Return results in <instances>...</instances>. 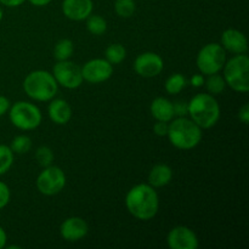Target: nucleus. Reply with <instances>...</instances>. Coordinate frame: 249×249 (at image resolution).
I'll list each match as a JSON object with an SVG mask.
<instances>
[{"instance_id": "1", "label": "nucleus", "mask_w": 249, "mask_h": 249, "mask_svg": "<svg viewBox=\"0 0 249 249\" xmlns=\"http://www.w3.org/2000/svg\"><path fill=\"white\" fill-rule=\"evenodd\" d=\"M129 213L139 220H150L157 214L160 199L151 185L140 184L134 186L125 197Z\"/></svg>"}, {"instance_id": "2", "label": "nucleus", "mask_w": 249, "mask_h": 249, "mask_svg": "<svg viewBox=\"0 0 249 249\" xmlns=\"http://www.w3.org/2000/svg\"><path fill=\"white\" fill-rule=\"evenodd\" d=\"M189 114L201 129H209L220 118V106L209 94H198L189 102Z\"/></svg>"}, {"instance_id": "3", "label": "nucleus", "mask_w": 249, "mask_h": 249, "mask_svg": "<svg viewBox=\"0 0 249 249\" xmlns=\"http://www.w3.org/2000/svg\"><path fill=\"white\" fill-rule=\"evenodd\" d=\"M168 138L173 146L180 150H191L202 140V130L192 119L179 117L168 128Z\"/></svg>"}, {"instance_id": "4", "label": "nucleus", "mask_w": 249, "mask_h": 249, "mask_svg": "<svg viewBox=\"0 0 249 249\" xmlns=\"http://www.w3.org/2000/svg\"><path fill=\"white\" fill-rule=\"evenodd\" d=\"M26 94L36 101H49L55 97L58 84L53 75L46 71H34L23 82Z\"/></svg>"}, {"instance_id": "5", "label": "nucleus", "mask_w": 249, "mask_h": 249, "mask_svg": "<svg viewBox=\"0 0 249 249\" xmlns=\"http://www.w3.org/2000/svg\"><path fill=\"white\" fill-rule=\"evenodd\" d=\"M224 79L225 83L238 92L249 91V57L246 53H237L225 63Z\"/></svg>"}, {"instance_id": "6", "label": "nucleus", "mask_w": 249, "mask_h": 249, "mask_svg": "<svg viewBox=\"0 0 249 249\" xmlns=\"http://www.w3.org/2000/svg\"><path fill=\"white\" fill-rule=\"evenodd\" d=\"M197 67L203 74H215L226 62L225 49L216 43L204 45L197 55Z\"/></svg>"}, {"instance_id": "7", "label": "nucleus", "mask_w": 249, "mask_h": 249, "mask_svg": "<svg viewBox=\"0 0 249 249\" xmlns=\"http://www.w3.org/2000/svg\"><path fill=\"white\" fill-rule=\"evenodd\" d=\"M10 121L21 130H32L41 123L40 109L29 102H16L10 109Z\"/></svg>"}, {"instance_id": "8", "label": "nucleus", "mask_w": 249, "mask_h": 249, "mask_svg": "<svg viewBox=\"0 0 249 249\" xmlns=\"http://www.w3.org/2000/svg\"><path fill=\"white\" fill-rule=\"evenodd\" d=\"M66 185V175L58 167L49 165L39 174L36 179V187L40 194L45 196H53L63 190Z\"/></svg>"}, {"instance_id": "9", "label": "nucleus", "mask_w": 249, "mask_h": 249, "mask_svg": "<svg viewBox=\"0 0 249 249\" xmlns=\"http://www.w3.org/2000/svg\"><path fill=\"white\" fill-rule=\"evenodd\" d=\"M53 75L57 84L67 89H75L83 83L82 68L71 61H58L53 70Z\"/></svg>"}, {"instance_id": "10", "label": "nucleus", "mask_w": 249, "mask_h": 249, "mask_svg": "<svg viewBox=\"0 0 249 249\" xmlns=\"http://www.w3.org/2000/svg\"><path fill=\"white\" fill-rule=\"evenodd\" d=\"M112 73H113V67L108 61L104 58H95L89 61L82 68L83 79L91 84L106 82L111 78Z\"/></svg>"}, {"instance_id": "11", "label": "nucleus", "mask_w": 249, "mask_h": 249, "mask_svg": "<svg viewBox=\"0 0 249 249\" xmlns=\"http://www.w3.org/2000/svg\"><path fill=\"white\" fill-rule=\"evenodd\" d=\"M163 60L155 53H143L138 56L134 63L135 72L143 78L157 77L163 71Z\"/></svg>"}, {"instance_id": "12", "label": "nucleus", "mask_w": 249, "mask_h": 249, "mask_svg": "<svg viewBox=\"0 0 249 249\" xmlns=\"http://www.w3.org/2000/svg\"><path fill=\"white\" fill-rule=\"evenodd\" d=\"M167 242L172 249H196L198 238L191 229L186 226H177L168 233Z\"/></svg>"}, {"instance_id": "13", "label": "nucleus", "mask_w": 249, "mask_h": 249, "mask_svg": "<svg viewBox=\"0 0 249 249\" xmlns=\"http://www.w3.org/2000/svg\"><path fill=\"white\" fill-rule=\"evenodd\" d=\"M88 231H89V226H88L87 221L82 218H78V216L68 218L67 220L61 224L60 228L61 236L70 242L82 240L83 237L87 236Z\"/></svg>"}, {"instance_id": "14", "label": "nucleus", "mask_w": 249, "mask_h": 249, "mask_svg": "<svg viewBox=\"0 0 249 249\" xmlns=\"http://www.w3.org/2000/svg\"><path fill=\"white\" fill-rule=\"evenodd\" d=\"M91 0H63L62 11L72 21H83L91 15Z\"/></svg>"}, {"instance_id": "15", "label": "nucleus", "mask_w": 249, "mask_h": 249, "mask_svg": "<svg viewBox=\"0 0 249 249\" xmlns=\"http://www.w3.org/2000/svg\"><path fill=\"white\" fill-rule=\"evenodd\" d=\"M221 44L225 50L233 53H246L248 50L247 38L237 29H226L221 36Z\"/></svg>"}, {"instance_id": "16", "label": "nucleus", "mask_w": 249, "mask_h": 249, "mask_svg": "<svg viewBox=\"0 0 249 249\" xmlns=\"http://www.w3.org/2000/svg\"><path fill=\"white\" fill-rule=\"evenodd\" d=\"M49 116L53 123L63 125L70 122L72 117V108L67 104V101L62 99H56L49 105Z\"/></svg>"}, {"instance_id": "17", "label": "nucleus", "mask_w": 249, "mask_h": 249, "mask_svg": "<svg viewBox=\"0 0 249 249\" xmlns=\"http://www.w3.org/2000/svg\"><path fill=\"white\" fill-rule=\"evenodd\" d=\"M151 113L157 121L168 123L174 117L173 104L164 97H157V99L153 100L152 105H151Z\"/></svg>"}, {"instance_id": "18", "label": "nucleus", "mask_w": 249, "mask_h": 249, "mask_svg": "<svg viewBox=\"0 0 249 249\" xmlns=\"http://www.w3.org/2000/svg\"><path fill=\"white\" fill-rule=\"evenodd\" d=\"M173 172L167 164H157L151 169L148 175V185L152 187H163L170 182Z\"/></svg>"}, {"instance_id": "19", "label": "nucleus", "mask_w": 249, "mask_h": 249, "mask_svg": "<svg viewBox=\"0 0 249 249\" xmlns=\"http://www.w3.org/2000/svg\"><path fill=\"white\" fill-rule=\"evenodd\" d=\"M74 46L70 39H61L53 49V56L57 61H66L72 56Z\"/></svg>"}, {"instance_id": "20", "label": "nucleus", "mask_w": 249, "mask_h": 249, "mask_svg": "<svg viewBox=\"0 0 249 249\" xmlns=\"http://www.w3.org/2000/svg\"><path fill=\"white\" fill-rule=\"evenodd\" d=\"M126 51L123 45L121 44H111L106 49V60L111 65H118L125 58Z\"/></svg>"}, {"instance_id": "21", "label": "nucleus", "mask_w": 249, "mask_h": 249, "mask_svg": "<svg viewBox=\"0 0 249 249\" xmlns=\"http://www.w3.org/2000/svg\"><path fill=\"white\" fill-rule=\"evenodd\" d=\"M88 31L94 36H102L107 29V22L99 15H90L87 22Z\"/></svg>"}, {"instance_id": "22", "label": "nucleus", "mask_w": 249, "mask_h": 249, "mask_svg": "<svg viewBox=\"0 0 249 249\" xmlns=\"http://www.w3.org/2000/svg\"><path fill=\"white\" fill-rule=\"evenodd\" d=\"M185 87H186V79L184 75L179 74V73L170 75L165 82V90L168 94H179Z\"/></svg>"}, {"instance_id": "23", "label": "nucleus", "mask_w": 249, "mask_h": 249, "mask_svg": "<svg viewBox=\"0 0 249 249\" xmlns=\"http://www.w3.org/2000/svg\"><path fill=\"white\" fill-rule=\"evenodd\" d=\"M14 163V152L6 145H0V175L5 174Z\"/></svg>"}, {"instance_id": "24", "label": "nucleus", "mask_w": 249, "mask_h": 249, "mask_svg": "<svg viewBox=\"0 0 249 249\" xmlns=\"http://www.w3.org/2000/svg\"><path fill=\"white\" fill-rule=\"evenodd\" d=\"M204 84H206L207 90L211 94H220V92L224 91V89L226 87L225 79L221 75L216 74V73L215 74L209 75V78L204 82Z\"/></svg>"}, {"instance_id": "25", "label": "nucleus", "mask_w": 249, "mask_h": 249, "mask_svg": "<svg viewBox=\"0 0 249 249\" xmlns=\"http://www.w3.org/2000/svg\"><path fill=\"white\" fill-rule=\"evenodd\" d=\"M114 10L118 16L128 18V17L133 16L135 12V2L134 0H116Z\"/></svg>"}, {"instance_id": "26", "label": "nucleus", "mask_w": 249, "mask_h": 249, "mask_svg": "<svg viewBox=\"0 0 249 249\" xmlns=\"http://www.w3.org/2000/svg\"><path fill=\"white\" fill-rule=\"evenodd\" d=\"M32 147V140L26 135H19L12 140L11 142V150L14 153H18V155H23V153L28 152Z\"/></svg>"}, {"instance_id": "27", "label": "nucleus", "mask_w": 249, "mask_h": 249, "mask_svg": "<svg viewBox=\"0 0 249 249\" xmlns=\"http://www.w3.org/2000/svg\"><path fill=\"white\" fill-rule=\"evenodd\" d=\"M36 158L39 162V164H40L41 167L45 168L51 165V163H53V151H51V148L46 147V146H41V147H39L38 150H36Z\"/></svg>"}, {"instance_id": "28", "label": "nucleus", "mask_w": 249, "mask_h": 249, "mask_svg": "<svg viewBox=\"0 0 249 249\" xmlns=\"http://www.w3.org/2000/svg\"><path fill=\"white\" fill-rule=\"evenodd\" d=\"M10 201V189L6 184L0 181V209L6 207Z\"/></svg>"}, {"instance_id": "29", "label": "nucleus", "mask_w": 249, "mask_h": 249, "mask_svg": "<svg viewBox=\"0 0 249 249\" xmlns=\"http://www.w3.org/2000/svg\"><path fill=\"white\" fill-rule=\"evenodd\" d=\"M173 109H174V116L185 117L189 114V104H186V102H177L175 105H173Z\"/></svg>"}, {"instance_id": "30", "label": "nucleus", "mask_w": 249, "mask_h": 249, "mask_svg": "<svg viewBox=\"0 0 249 249\" xmlns=\"http://www.w3.org/2000/svg\"><path fill=\"white\" fill-rule=\"evenodd\" d=\"M168 128H169V125L167 124V122L157 121V123L153 126V131H155L156 135L158 136H167Z\"/></svg>"}, {"instance_id": "31", "label": "nucleus", "mask_w": 249, "mask_h": 249, "mask_svg": "<svg viewBox=\"0 0 249 249\" xmlns=\"http://www.w3.org/2000/svg\"><path fill=\"white\" fill-rule=\"evenodd\" d=\"M238 118L242 123L248 124L249 122V105L245 104L242 107L240 108V112H238Z\"/></svg>"}, {"instance_id": "32", "label": "nucleus", "mask_w": 249, "mask_h": 249, "mask_svg": "<svg viewBox=\"0 0 249 249\" xmlns=\"http://www.w3.org/2000/svg\"><path fill=\"white\" fill-rule=\"evenodd\" d=\"M9 108H10V101L5 96H1V95H0V117L4 116Z\"/></svg>"}, {"instance_id": "33", "label": "nucleus", "mask_w": 249, "mask_h": 249, "mask_svg": "<svg viewBox=\"0 0 249 249\" xmlns=\"http://www.w3.org/2000/svg\"><path fill=\"white\" fill-rule=\"evenodd\" d=\"M191 84L194 85V87H196V88L202 87V85L204 84V78H203V75H201V74H195L194 77L191 78Z\"/></svg>"}, {"instance_id": "34", "label": "nucleus", "mask_w": 249, "mask_h": 249, "mask_svg": "<svg viewBox=\"0 0 249 249\" xmlns=\"http://www.w3.org/2000/svg\"><path fill=\"white\" fill-rule=\"evenodd\" d=\"M0 2H1L2 5H5V6L16 7L23 4L24 0H0Z\"/></svg>"}, {"instance_id": "35", "label": "nucleus", "mask_w": 249, "mask_h": 249, "mask_svg": "<svg viewBox=\"0 0 249 249\" xmlns=\"http://www.w3.org/2000/svg\"><path fill=\"white\" fill-rule=\"evenodd\" d=\"M6 241H7V236L6 232L4 231V229L0 226V249L4 248L6 246Z\"/></svg>"}, {"instance_id": "36", "label": "nucleus", "mask_w": 249, "mask_h": 249, "mask_svg": "<svg viewBox=\"0 0 249 249\" xmlns=\"http://www.w3.org/2000/svg\"><path fill=\"white\" fill-rule=\"evenodd\" d=\"M31 4H33L34 6H45L48 5L51 0H29Z\"/></svg>"}, {"instance_id": "37", "label": "nucleus", "mask_w": 249, "mask_h": 249, "mask_svg": "<svg viewBox=\"0 0 249 249\" xmlns=\"http://www.w3.org/2000/svg\"><path fill=\"white\" fill-rule=\"evenodd\" d=\"M7 248H9V249H19L21 247H18V246H9Z\"/></svg>"}, {"instance_id": "38", "label": "nucleus", "mask_w": 249, "mask_h": 249, "mask_svg": "<svg viewBox=\"0 0 249 249\" xmlns=\"http://www.w3.org/2000/svg\"><path fill=\"white\" fill-rule=\"evenodd\" d=\"M2 18V11H1V9H0V19Z\"/></svg>"}]
</instances>
